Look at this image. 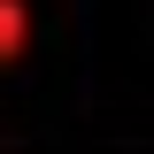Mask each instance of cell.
Listing matches in <instances>:
<instances>
[{
	"label": "cell",
	"instance_id": "cell-1",
	"mask_svg": "<svg viewBox=\"0 0 154 154\" xmlns=\"http://www.w3.org/2000/svg\"><path fill=\"white\" fill-rule=\"evenodd\" d=\"M23 46H31V0H0V69L23 62Z\"/></svg>",
	"mask_w": 154,
	"mask_h": 154
}]
</instances>
